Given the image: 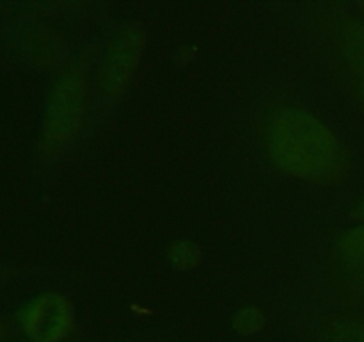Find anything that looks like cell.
I'll return each mask as SVG.
<instances>
[{"mask_svg":"<svg viewBox=\"0 0 364 342\" xmlns=\"http://www.w3.org/2000/svg\"><path fill=\"white\" fill-rule=\"evenodd\" d=\"M267 145L279 170L306 180H329L341 170V148L322 120L301 107H279L270 116Z\"/></svg>","mask_w":364,"mask_h":342,"instance_id":"1","label":"cell"},{"mask_svg":"<svg viewBox=\"0 0 364 342\" xmlns=\"http://www.w3.org/2000/svg\"><path fill=\"white\" fill-rule=\"evenodd\" d=\"M85 103V82L77 71L60 75L50 91L43 120L41 145L45 152L57 153L71 141L80 127Z\"/></svg>","mask_w":364,"mask_h":342,"instance_id":"2","label":"cell"},{"mask_svg":"<svg viewBox=\"0 0 364 342\" xmlns=\"http://www.w3.org/2000/svg\"><path fill=\"white\" fill-rule=\"evenodd\" d=\"M144 48V32L137 27L121 28L107 45L100 68V88L107 100L119 98L130 84Z\"/></svg>","mask_w":364,"mask_h":342,"instance_id":"3","label":"cell"},{"mask_svg":"<svg viewBox=\"0 0 364 342\" xmlns=\"http://www.w3.org/2000/svg\"><path fill=\"white\" fill-rule=\"evenodd\" d=\"M21 326L32 341L60 342L73 326V310L64 296L46 292L25 306Z\"/></svg>","mask_w":364,"mask_h":342,"instance_id":"4","label":"cell"},{"mask_svg":"<svg viewBox=\"0 0 364 342\" xmlns=\"http://www.w3.org/2000/svg\"><path fill=\"white\" fill-rule=\"evenodd\" d=\"M338 252L347 266L364 269V224L350 228L338 241Z\"/></svg>","mask_w":364,"mask_h":342,"instance_id":"5","label":"cell"},{"mask_svg":"<svg viewBox=\"0 0 364 342\" xmlns=\"http://www.w3.org/2000/svg\"><path fill=\"white\" fill-rule=\"evenodd\" d=\"M341 50L345 57L364 75V21L348 25L341 34Z\"/></svg>","mask_w":364,"mask_h":342,"instance_id":"6","label":"cell"},{"mask_svg":"<svg viewBox=\"0 0 364 342\" xmlns=\"http://www.w3.org/2000/svg\"><path fill=\"white\" fill-rule=\"evenodd\" d=\"M329 342H364V323L359 321H336L327 330Z\"/></svg>","mask_w":364,"mask_h":342,"instance_id":"7","label":"cell"},{"mask_svg":"<svg viewBox=\"0 0 364 342\" xmlns=\"http://www.w3.org/2000/svg\"><path fill=\"white\" fill-rule=\"evenodd\" d=\"M169 259L174 267L178 269H192L201 259V252L198 246L191 241H178L176 244L171 246Z\"/></svg>","mask_w":364,"mask_h":342,"instance_id":"8","label":"cell"},{"mask_svg":"<svg viewBox=\"0 0 364 342\" xmlns=\"http://www.w3.org/2000/svg\"><path fill=\"white\" fill-rule=\"evenodd\" d=\"M263 326V314L256 306H245L235 316V328L240 333L251 335L262 330Z\"/></svg>","mask_w":364,"mask_h":342,"instance_id":"9","label":"cell"},{"mask_svg":"<svg viewBox=\"0 0 364 342\" xmlns=\"http://www.w3.org/2000/svg\"><path fill=\"white\" fill-rule=\"evenodd\" d=\"M358 93H359V96H361V100L364 103V75H361V78H359V82H358Z\"/></svg>","mask_w":364,"mask_h":342,"instance_id":"10","label":"cell"},{"mask_svg":"<svg viewBox=\"0 0 364 342\" xmlns=\"http://www.w3.org/2000/svg\"><path fill=\"white\" fill-rule=\"evenodd\" d=\"M355 216H358L359 219H363V221H364V200H363L361 203H359L358 209H355Z\"/></svg>","mask_w":364,"mask_h":342,"instance_id":"11","label":"cell"}]
</instances>
